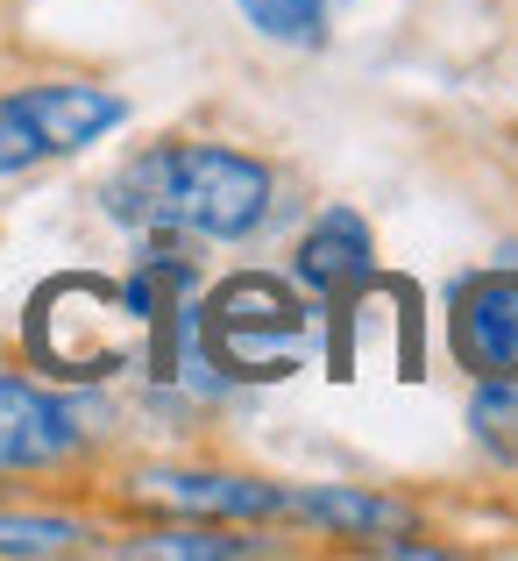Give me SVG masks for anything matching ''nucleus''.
Returning a JSON list of instances; mask_svg holds the SVG:
<instances>
[{"label": "nucleus", "instance_id": "9b49d317", "mask_svg": "<svg viewBox=\"0 0 518 561\" xmlns=\"http://www.w3.org/2000/svg\"><path fill=\"white\" fill-rule=\"evenodd\" d=\"M79 540H85L79 519H22V512H0V554H65Z\"/></svg>", "mask_w": 518, "mask_h": 561}, {"label": "nucleus", "instance_id": "0eeeda50", "mask_svg": "<svg viewBox=\"0 0 518 561\" xmlns=\"http://www.w3.org/2000/svg\"><path fill=\"white\" fill-rule=\"evenodd\" d=\"M150 497H164L177 512H220V519H277L285 512V491L256 477H214V469H150L136 477Z\"/></svg>", "mask_w": 518, "mask_h": 561}, {"label": "nucleus", "instance_id": "9d476101", "mask_svg": "<svg viewBox=\"0 0 518 561\" xmlns=\"http://www.w3.org/2000/svg\"><path fill=\"white\" fill-rule=\"evenodd\" d=\"M128 554H150V561H234V554H256V540H228V534H150V540H128Z\"/></svg>", "mask_w": 518, "mask_h": 561}, {"label": "nucleus", "instance_id": "39448f33", "mask_svg": "<svg viewBox=\"0 0 518 561\" xmlns=\"http://www.w3.org/2000/svg\"><path fill=\"white\" fill-rule=\"evenodd\" d=\"M79 405L36 391L22 377H0V469H43L79 448Z\"/></svg>", "mask_w": 518, "mask_h": 561}, {"label": "nucleus", "instance_id": "f8f14e48", "mask_svg": "<svg viewBox=\"0 0 518 561\" xmlns=\"http://www.w3.org/2000/svg\"><path fill=\"white\" fill-rule=\"evenodd\" d=\"M469 420H476V434L483 440H505L518 434V377H483V391H476V405H469Z\"/></svg>", "mask_w": 518, "mask_h": 561}, {"label": "nucleus", "instance_id": "7ed1b4c3", "mask_svg": "<svg viewBox=\"0 0 518 561\" xmlns=\"http://www.w3.org/2000/svg\"><path fill=\"white\" fill-rule=\"evenodd\" d=\"M128 122V100L107 85H22L0 100V179L50 157H79Z\"/></svg>", "mask_w": 518, "mask_h": 561}, {"label": "nucleus", "instance_id": "ddd939ff", "mask_svg": "<svg viewBox=\"0 0 518 561\" xmlns=\"http://www.w3.org/2000/svg\"><path fill=\"white\" fill-rule=\"evenodd\" d=\"M491 263H497V271H511V277H518V249H497Z\"/></svg>", "mask_w": 518, "mask_h": 561}, {"label": "nucleus", "instance_id": "6e6552de", "mask_svg": "<svg viewBox=\"0 0 518 561\" xmlns=\"http://www.w3.org/2000/svg\"><path fill=\"white\" fill-rule=\"evenodd\" d=\"M285 512L306 526H327V534H355V540H377V534H405L412 512L398 497L377 491H348V483H320V491H285Z\"/></svg>", "mask_w": 518, "mask_h": 561}, {"label": "nucleus", "instance_id": "f03ea898", "mask_svg": "<svg viewBox=\"0 0 518 561\" xmlns=\"http://www.w3.org/2000/svg\"><path fill=\"white\" fill-rule=\"evenodd\" d=\"M192 320H199V348L206 363H214L220 377H242V383H270V377H291L306 356V328H313V313H306L299 299H291V285H277V277H228V285L214 291V306H192Z\"/></svg>", "mask_w": 518, "mask_h": 561}, {"label": "nucleus", "instance_id": "20e7f679", "mask_svg": "<svg viewBox=\"0 0 518 561\" xmlns=\"http://www.w3.org/2000/svg\"><path fill=\"white\" fill-rule=\"evenodd\" d=\"M448 334H454L462 370H476V377H518V277L491 263L483 277L454 285Z\"/></svg>", "mask_w": 518, "mask_h": 561}, {"label": "nucleus", "instance_id": "1a4fd4ad", "mask_svg": "<svg viewBox=\"0 0 518 561\" xmlns=\"http://www.w3.org/2000/svg\"><path fill=\"white\" fill-rule=\"evenodd\" d=\"M234 8H242V22L256 28V36L291 43V50H320L342 0H234Z\"/></svg>", "mask_w": 518, "mask_h": 561}, {"label": "nucleus", "instance_id": "f257e3e1", "mask_svg": "<svg viewBox=\"0 0 518 561\" xmlns=\"http://www.w3.org/2000/svg\"><path fill=\"white\" fill-rule=\"evenodd\" d=\"M270 164L228 142H157L107 179V214L136 234L249 242L270 220Z\"/></svg>", "mask_w": 518, "mask_h": 561}, {"label": "nucleus", "instance_id": "423d86ee", "mask_svg": "<svg viewBox=\"0 0 518 561\" xmlns=\"http://www.w3.org/2000/svg\"><path fill=\"white\" fill-rule=\"evenodd\" d=\"M291 271H299V285L320 291V299H348V291H362L369 271H377L369 220L348 214V206H327V214L306 228V242H299V256H291Z\"/></svg>", "mask_w": 518, "mask_h": 561}]
</instances>
